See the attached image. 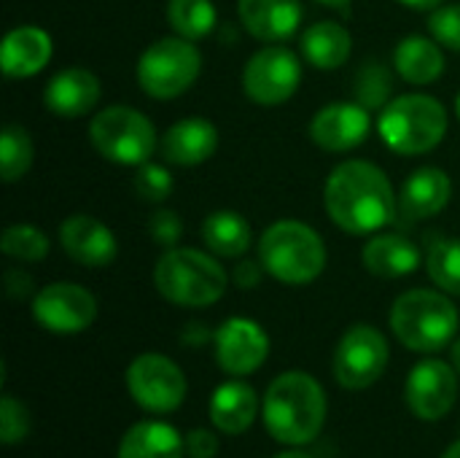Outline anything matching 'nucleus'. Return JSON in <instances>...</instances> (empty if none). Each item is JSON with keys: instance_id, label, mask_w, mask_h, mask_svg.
Segmentation results:
<instances>
[{"instance_id": "41", "label": "nucleus", "mask_w": 460, "mask_h": 458, "mask_svg": "<svg viewBox=\"0 0 460 458\" xmlns=\"http://www.w3.org/2000/svg\"><path fill=\"white\" fill-rule=\"evenodd\" d=\"M272 458H313L310 454H305V451H283V454H278V456Z\"/></svg>"}, {"instance_id": "32", "label": "nucleus", "mask_w": 460, "mask_h": 458, "mask_svg": "<svg viewBox=\"0 0 460 458\" xmlns=\"http://www.w3.org/2000/svg\"><path fill=\"white\" fill-rule=\"evenodd\" d=\"M0 251L19 262H40L49 254V238L30 224H13L0 235Z\"/></svg>"}, {"instance_id": "29", "label": "nucleus", "mask_w": 460, "mask_h": 458, "mask_svg": "<svg viewBox=\"0 0 460 458\" xmlns=\"http://www.w3.org/2000/svg\"><path fill=\"white\" fill-rule=\"evenodd\" d=\"M426 270L442 292L460 297V238L434 240L429 246Z\"/></svg>"}, {"instance_id": "3", "label": "nucleus", "mask_w": 460, "mask_h": 458, "mask_svg": "<svg viewBox=\"0 0 460 458\" xmlns=\"http://www.w3.org/2000/svg\"><path fill=\"white\" fill-rule=\"evenodd\" d=\"M259 262L275 281L286 286H307L326 270V246L313 227L283 219L261 235Z\"/></svg>"}, {"instance_id": "2", "label": "nucleus", "mask_w": 460, "mask_h": 458, "mask_svg": "<svg viewBox=\"0 0 460 458\" xmlns=\"http://www.w3.org/2000/svg\"><path fill=\"white\" fill-rule=\"evenodd\" d=\"M326 391L302 370L278 375L261 402L267 432L283 445H310L326 424Z\"/></svg>"}, {"instance_id": "25", "label": "nucleus", "mask_w": 460, "mask_h": 458, "mask_svg": "<svg viewBox=\"0 0 460 458\" xmlns=\"http://www.w3.org/2000/svg\"><path fill=\"white\" fill-rule=\"evenodd\" d=\"M394 67L404 81L423 86L442 76L445 54L437 46V40L423 38V35H410V38L399 40V46L394 51Z\"/></svg>"}, {"instance_id": "8", "label": "nucleus", "mask_w": 460, "mask_h": 458, "mask_svg": "<svg viewBox=\"0 0 460 458\" xmlns=\"http://www.w3.org/2000/svg\"><path fill=\"white\" fill-rule=\"evenodd\" d=\"M92 146L100 157L116 165H146L156 146V132L148 116L127 105H111L100 111L89 124Z\"/></svg>"}, {"instance_id": "10", "label": "nucleus", "mask_w": 460, "mask_h": 458, "mask_svg": "<svg viewBox=\"0 0 460 458\" xmlns=\"http://www.w3.org/2000/svg\"><path fill=\"white\" fill-rule=\"evenodd\" d=\"M127 391L148 413H172L186 400V375L164 354H140L127 367Z\"/></svg>"}, {"instance_id": "5", "label": "nucleus", "mask_w": 460, "mask_h": 458, "mask_svg": "<svg viewBox=\"0 0 460 458\" xmlns=\"http://www.w3.org/2000/svg\"><path fill=\"white\" fill-rule=\"evenodd\" d=\"M156 292L181 308H208L226 292V270L197 248H170L154 267Z\"/></svg>"}, {"instance_id": "22", "label": "nucleus", "mask_w": 460, "mask_h": 458, "mask_svg": "<svg viewBox=\"0 0 460 458\" xmlns=\"http://www.w3.org/2000/svg\"><path fill=\"white\" fill-rule=\"evenodd\" d=\"M259 416V397L243 381L221 383L210 397V421L224 435H243Z\"/></svg>"}, {"instance_id": "1", "label": "nucleus", "mask_w": 460, "mask_h": 458, "mask_svg": "<svg viewBox=\"0 0 460 458\" xmlns=\"http://www.w3.org/2000/svg\"><path fill=\"white\" fill-rule=\"evenodd\" d=\"M323 202L329 219L350 235L377 232L388 227L399 211V197L388 175L364 159H348L332 170Z\"/></svg>"}, {"instance_id": "38", "label": "nucleus", "mask_w": 460, "mask_h": 458, "mask_svg": "<svg viewBox=\"0 0 460 458\" xmlns=\"http://www.w3.org/2000/svg\"><path fill=\"white\" fill-rule=\"evenodd\" d=\"M261 270H264V265H261V262L243 259V262H237V265H234L232 278H234V283H237L240 289H253V286H259V283H261Z\"/></svg>"}, {"instance_id": "17", "label": "nucleus", "mask_w": 460, "mask_h": 458, "mask_svg": "<svg viewBox=\"0 0 460 458\" xmlns=\"http://www.w3.org/2000/svg\"><path fill=\"white\" fill-rule=\"evenodd\" d=\"M100 100V81L86 67H65L43 89V103L54 116L78 119L86 116Z\"/></svg>"}, {"instance_id": "16", "label": "nucleus", "mask_w": 460, "mask_h": 458, "mask_svg": "<svg viewBox=\"0 0 460 458\" xmlns=\"http://www.w3.org/2000/svg\"><path fill=\"white\" fill-rule=\"evenodd\" d=\"M59 246L75 265L84 267H108L119 254L113 232L100 219L84 213H75L59 224Z\"/></svg>"}, {"instance_id": "35", "label": "nucleus", "mask_w": 460, "mask_h": 458, "mask_svg": "<svg viewBox=\"0 0 460 458\" xmlns=\"http://www.w3.org/2000/svg\"><path fill=\"white\" fill-rule=\"evenodd\" d=\"M429 30H431L437 43H442L453 51H460V3L434 8L431 19H429Z\"/></svg>"}, {"instance_id": "19", "label": "nucleus", "mask_w": 460, "mask_h": 458, "mask_svg": "<svg viewBox=\"0 0 460 458\" xmlns=\"http://www.w3.org/2000/svg\"><path fill=\"white\" fill-rule=\"evenodd\" d=\"M453 184L450 175L439 167H420L415 170L399 194V216L407 221H423L442 213L450 202Z\"/></svg>"}, {"instance_id": "24", "label": "nucleus", "mask_w": 460, "mask_h": 458, "mask_svg": "<svg viewBox=\"0 0 460 458\" xmlns=\"http://www.w3.org/2000/svg\"><path fill=\"white\" fill-rule=\"evenodd\" d=\"M364 267L377 278H404L420 267V251L402 235H377L361 251Z\"/></svg>"}, {"instance_id": "28", "label": "nucleus", "mask_w": 460, "mask_h": 458, "mask_svg": "<svg viewBox=\"0 0 460 458\" xmlns=\"http://www.w3.org/2000/svg\"><path fill=\"white\" fill-rule=\"evenodd\" d=\"M167 22L181 38L199 40L216 30L218 13H216V5L210 0H170L167 3Z\"/></svg>"}, {"instance_id": "18", "label": "nucleus", "mask_w": 460, "mask_h": 458, "mask_svg": "<svg viewBox=\"0 0 460 458\" xmlns=\"http://www.w3.org/2000/svg\"><path fill=\"white\" fill-rule=\"evenodd\" d=\"M240 22L245 30L267 43L291 38L302 24V0H240Z\"/></svg>"}, {"instance_id": "37", "label": "nucleus", "mask_w": 460, "mask_h": 458, "mask_svg": "<svg viewBox=\"0 0 460 458\" xmlns=\"http://www.w3.org/2000/svg\"><path fill=\"white\" fill-rule=\"evenodd\" d=\"M186 456L189 458H216L218 456V440L210 429H194L186 437Z\"/></svg>"}, {"instance_id": "36", "label": "nucleus", "mask_w": 460, "mask_h": 458, "mask_svg": "<svg viewBox=\"0 0 460 458\" xmlns=\"http://www.w3.org/2000/svg\"><path fill=\"white\" fill-rule=\"evenodd\" d=\"M148 235L154 243L164 246V248H175V243L181 240L183 235V224H181V216L175 211H156L151 219H148Z\"/></svg>"}, {"instance_id": "40", "label": "nucleus", "mask_w": 460, "mask_h": 458, "mask_svg": "<svg viewBox=\"0 0 460 458\" xmlns=\"http://www.w3.org/2000/svg\"><path fill=\"white\" fill-rule=\"evenodd\" d=\"M399 3L407 8H415V11H434V8L445 5V0H399Z\"/></svg>"}, {"instance_id": "20", "label": "nucleus", "mask_w": 460, "mask_h": 458, "mask_svg": "<svg viewBox=\"0 0 460 458\" xmlns=\"http://www.w3.org/2000/svg\"><path fill=\"white\" fill-rule=\"evenodd\" d=\"M51 59V38L40 27H13L0 46V65L8 78H30Z\"/></svg>"}, {"instance_id": "23", "label": "nucleus", "mask_w": 460, "mask_h": 458, "mask_svg": "<svg viewBox=\"0 0 460 458\" xmlns=\"http://www.w3.org/2000/svg\"><path fill=\"white\" fill-rule=\"evenodd\" d=\"M186 440L164 421H140L124 432L116 458H183Z\"/></svg>"}, {"instance_id": "44", "label": "nucleus", "mask_w": 460, "mask_h": 458, "mask_svg": "<svg viewBox=\"0 0 460 458\" xmlns=\"http://www.w3.org/2000/svg\"><path fill=\"white\" fill-rule=\"evenodd\" d=\"M442 458H460V440L458 443H453V445L442 454Z\"/></svg>"}, {"instance_id": "13", "label": "nucleus", "mask_w": 460, "mask_h": 458, "mask_svg": "<svg viewBox=\"0 0 460 458\" xmlns=\"http://www.w3.org/2000/svg\"><path fill=\"white\" fill-rule=\"evenodd\" d=\"M458 400L456 367L439 359H426L412 367L404 386V402L420 421L445 418Z\"/></svg>"}, {"instance_id": "6", "label": "nucleus", "mask_w": 460, "mask_h": 458, "mask_svg": "<svg viewBox=\"0 0 460 458\" xmlns=\"http://www.w3.org/2000/svg\"><path fill=\"white\" fill-rule=\"evenodd\" d=\"M377 132L394 154L418 157L442 143L447 111L429 94H402L383 108Z\"/></svg>"}, {"instance_id": "34", "label": "nucleus", "mask_w": 460, "mask_h": 458, "mask_svg": "<svg viewBox=\"0 0 460 458\" xmlns=\"http://www.w3.org/2000/svg\"><path fill=\"white\" fill-rule=\"evenodd\" d=\"M172 175L167 173V167L146 162L140 165L137 175H135V192L148 200V202H164L172 194Z\"/></svg>"}, {"instance_id": "27", "label": "nucleus", "mask_w": 460, "mask_h": 458, "mask_svg": "<svg viewBox=\"0 0 460 458\" xmlns=\"http://www.w3.org/2000/svg\"><path fill=\"white\" fill-rule=\"evenodd\" d=\"M251 224L234 213V211H216L202 224V240L205 246L226 259L243 256L251 248Z\"/></svg>"}, {"instance_id": "11", "label": "nucleus", "mask_w": 460, "mask_h": 458, "mask_svg": "<svg viewBox=\"0 0 460 458\" xmlns=\"http://www.w3.org/2000/svg\"><path fill=\"white\" fill-rule=\"evenodd\" d=\"M299 81H302V62L286 46L259 49L243 70V89L259 105L286 103L299 89Z\"/></svg>"}, {"instance_id": "12", "label": "nucleus", "mask_w": 460, "mask_h": 458, "mask_svg": "<svg viewBox=\"0 0 460 458\" xmlns=\"http://www.w3.org/2000/svg\"><path fill=\"white\" fill-rule=\"evenodd\" d=\"M32 319L54 335H78L97 319V300L78 283H49L32 300Z\"/></svg>"}, {"instance_id": "33", "label": "nucleus", "mask_w": 460, "mask_h": 458, "mask_svg": "<svg viewBox=\"0 0 460 458\" xmlns=\"http://www.w3.org/2000/svg\"><path fill=\"white\" fill-rule=\"evenodd\" d=\"M30 427H32V418H30V410L24 408V402L5 394L0 400V440H3V445L11 448V445L22 443L30 435Z\"/></svg>"}, {"instance_id": "21", "label": "nucleus", "mask_w": 460, "mask_h": 458, "mask_svg": "<svg viewBox=\"0 0 460 458\" xmlns=\"http://www.w3.org/2000/svg\"><path fill=\"white\" fill-rule=\"evenodd\" d=\"M218 148V130L208 119H181L162 138V154L167 162L191 167L208 162Z\"/></svg>"}, {"instance_id": "45", "label": "nucleus", "mask_w": 460, "mask_h": 458, "mask_svg": "<svg viewBox=\"0 0 460 458\" xmlns=\"http://www.w3.org/2000/svg\"><path fill=\"white\" fill-rule=\"evenodd\" d=\"M456 116L460 119V92H458V97H456Z\"/></svg>"}, {"instance_id": "26", "label": "nucleus", "mask_w": 460, "mask_h": 458, "mask_svg": "<svg viewBox=\"0 0 460 458\" xmlns=\"http://www.w3.org/2000/svg\"><path fill=\"white\" fill-rule=\"evenodd\" d=\"M350 32L337 22H318L302 32V54L318 70H337L350 57Z\"/></svg>"}, {"instance_id": "15", "label": "nucleus", "mask_w": 460, "mask_h": 458, "mask_svg": "<svg viewBox=\"0 0 460 458\" xmlns=\"http://www.w3.org/2000/svg\"><path fill=\"white\" fill-rule=\"evenodd\" d=\"M369 111L361 103H332L310 121V138L318 148L340 154L361 146L369 135Z\"/></svg>"}, {"instance_id": "14", "label": "nucleus", "mask_w": 460, "mask_h": 458, "mask_svg": "<svg viewBox=\"0 0 460 458\" xmlns=\"http://www.w3.org/2000/svg\"><path fill=\"white\" fill-rule=\"evenodd\" d=\"M213 343H216V362H218V367L226 375H234V378L256 373L267 362V356H270V337H267V332L256 321L243 319V316L226 319L216 329Z\"/></svg>"}, {"instance_id": "43", "label": "nucleus", "mask_w": 460, "mask_h": 458, "mask_svg": "<svg viewBox=\"0 0 460 458\" xmlns=\"http://www.w3.org/2000/svg\"><path fill=\"white\" fill-rule=\"evenodd\" d=\"M321 5H329V8H348L350 0H318Z\"/></svg>"}, {"instance_id": "39", "label": "nucleus", "mask_w": 460, "mask_h": 458, "mask_svg": "<svg viewBox=\"0 0 460 458\" xmlns=\"http://www.w3.org/2000/svg\"><path fill=\"white\" fill-rule=\"evenodd\" d=\"M5 292L11 300H22L32 292V278L24 275L22 270H8L5 273Z\"/></svg>"}, {"instance_id": "30", "label": "nucleus", "mask_w": 460, "mask_h": 458, "mask_svg": "<svg viewBox=\"0 0 460 458\" xmlns=\"http://www.w3.org/2000/svg\"><path fill=\"white\" fill-rule=\"evenodd\" d=\"M32 165V140L24 127L5 124L0 135V175L5 184L19 181Z\"/></svg>"}, {"instance_id": "7", "label": "nucleus", "mask_w": 460, "mask_h": 458, "mask_svg": "<svg viewBox=\"0 0 460 458\" xmlns=\"http://www.w3.org/2000/svg\"><path fill=\"white\" fill-rule=\"evenodd\" d=\"M202 57L186 38H162L137 59V84L148 97L172 100L183 94L199 76Z\"/></svg>"}, {"instance_id": "42", "label": "nucleus", "mask_w": 460, "mask_h": 458, "mask_svg": "<svg viewBox=\"0 0 460 458\" xmlns=\"http://www.w3.org/2000/svg\"><path fill=\"white\" fill-rule=\"evenodd\" d=\"M453 367H456V373L460 375V340L453 343Z\"/></svg>"}, {"instance_id": "9", "label": "nucleus", "mask_w": 460, "mask_h": 458, "mask_svg": "<svg viewBox=\"0 0 460 458\" xmlns=\"http://www.w3.org/2000/svg\"><path fill=\"white\" fill-rule=\"evenodd\" d=\"M388 359H391V348L385 335L369 324H356L337 343L334 378L342 389L364 391L383 378Z\"/></svg>"}, {"instance_id": "31", "label": "nucleus", "mask_w": 460, "mask_h": 458, "mask_svg": "<svg viewBox=\"0 0 460 458\" xmlns=\"http://www.w3.org/2000/svg\"><path fill=\"white\" fill-rule=\"evenodd\" d=\"M353 92H356V103H361L367 111L385 108L388 97L394 92V76L383 62L369 59L358 67V73L353 78Z\"/></svg>"}, {"instance_id": "4", "label": "nucleus", "mask_w": 460, "mask_h": 458, "mask_svg": "<svg viewBox=\"0 0 460 458\" xmlns=\"http://www.w3.org/2000/svg\"><path fill=\"white\" fill-rule=\"evenodd\" d=\"M458 308L431 289H410L391 308V329L399 343L418 354L447 348L458 332Z\"/></svg>"}]
</instances>
